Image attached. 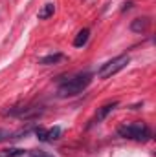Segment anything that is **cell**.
I'll return each instance as SVG.
<instances>
[{
    "label": "cell",
    "instance_id": "13",
    "mask_svg": "<svg viewBox=\"0 0 156 157\" xmlns=\"http://www.w3.org/2000/svg\"><path fill=\"white\" fill-rule=\"evenodd\" d=\"M11 132L9 130H4V128H0V143H4V141H7V139H11Z\"/></svg>",
    "mask_w": 156,
    "mask_h": 157
},
{
    "label": "cell",
    "instance_id": "1",
    "mask_svg": "<svg viewBox=\"0 0 156 157\" xmlns=\"http://www.w3.org/2000/svg\"><path fill=\"white\" fill-rule=\"evenodd\" d=\"M90 82H92V73H88V71L77 73L72 78L64 80L59 86L57 93H59V97H74V95H79L81 91H84L90 86Z\"/></svg>",
    "mask_w": 156,
    "mask_h": 157
},
{
    "label": "cell",
    "instance_id": "9",
    "mask_svg": "<svg viewBox=\"0 0 156 157\" xmlns=\"http://www.w3.org/2000/svg\"><path fill=\"white\" fill-rule=\"evenodd\" d=\"M53 11H55V6H53L51 2H48V4L42 6V9L39 11L37 18H39V20H46V18H50V17L53 15Z\"/></svg>",
    "mask_w": 156,
    "mask_h": 157
},
{
    "label": "cell",
    "instance_id": "4",
    "mask_svg": "<svg viewBox=\"0 0 156 157\" xmlns=\"http://www.w3.org/2000/svg\"><path fill=\"white\" fill-rule=\"evenodd\" d=\"M117 101H114V102H109V104H105V106H101L99 110H97V113H96V117H94V121H92V124H96V122H101V121H105V119L109 117V113L114 110V108H117Z\"/></svg>",
    "mask_w": 156,
    "mask_h": 157
},
{
    "label": "cell",
    "instance_id": "11",
    "mask_svg": "<svg viewBox=\"0 0 156 157\" xmlns=\"http://www.w3.org/2000/svg\"><path fill=\"white\" fill-rule=\"evenodd\" d=\"M28 155L30 157H55L51 154H48V152H42V150H31V152H28Z\"/></svg>",
    "mask_w": 156,
    "mask_h": 157
},
{
    "label": "cell",
    "instance_id": "10",
    "mask_svg": "<svg viewBox=\"0 0 156 157\" xmlns=\"http://www.w3.org/2000/svg\"><path fill=\"white\" fill-rule=\"evenodd\" d=\"M61 126H53V128H50L48 132H46V141H57L59 137H61Z\"/></svg>",
    "mask_w": 156,
    "mask_h": 157
},
{
    "label": "cell",
    "instance_id": "6",
    "mask_svg": "<svg viewBox=\"0 0 156 157\" xmlns=\"http://www.w3.org/2000/svg\"><path fill=\"white\" fill-rule=\"evenodd\" d=\"M63 59H64V55H63V53H51V55H46V57L39 59V64H42V66H51V64L61 62Z\"/></svg>",
    "mask_w": 156,
    "mask_h": 157
},
{
    "label": "cell",
    "instance_id": "12",
    "mask_svg": "<svg viewBox=\"0 0 156 157\" xmlns=\"http://www.w3.org/2000/svg\"><path fill=\"white\" fill-rule=\"evenodd\" d=\"M46 132H48V130L42 128V126H37V128H35V135H37L39 141H46Z\"/></svg>",
    "mask_w": 156,
    "mask_h": 157
},
{
    "label": "cell",
    "instance_id": "7",
    "mask_svg": "<svg viewBox=\"0 0 156 157\" xmlns=\"http://www.w3.org/2000/svg\"><path fill=\"white\" fill-rule=\"evenodd\" d=\"M88 39H90V29L88 28H83L77 35H76V39H74V46L76 48H83L88 42Z\"/></svg>",
    "mask_w": 156,
    "mask_h": 157
},
{
    "label": "cell",
    "instance_id": "3",
    "mask_svg": "<svg viewBox=\"0 0 156 157\" xmlns=\"http://www.w3.org/2000/svg\"><path fill=\"white\" fill-rule=\"evenodd\" d=\"M127 64H129V57H127V55H119V57L112 59V60H109L107 64H103V66L99 68L97 77H99V78L112 77V75H116L117 71H121Z\"/></svg>",
    "mask_w": 156,
    "mask_h": 157
},
{
    "label": "cell",
    "instance_id": "2",
    "mask_svg": "<svg viewBox=\"0 0 156 157\" xmlns=\"http://www.w3.org/2000/svg\"><path fill=\"white\" fill-rule=\"evenodd\" d=\"M117 135L123 139H132V141H149L153 137V132L147 124L143 122H136V124H123L117 128Z\"/></svg>",
    "mask_w": 156,
    "mask_h": 157
},
{
    "label": "cell",
    "instance_id": "8",
    "mask_svg": "<svg viewBox=\"0 0 156 157\" xmlns=\"http://www.w3.org/2000/svg\"><path fill=\"white\" fill-rule=\"evenodd\" d=\"M26 154L28 152L24 148H4V150H0V157H22Z\"/></svg>",
    "mask_w": 156,
    "mask_h": 157
},
{
    "label": "cell",
    "instance_id": "5",
    "mask_svg": "<svg viewBox=\"0 0 156 157\" xmlns=\"http://www.w3.org/2000/svg\"><path fill=\"white\" fill-rule=\"evenodd\" d=\"M151 26V18L149 17H142V18H136L130 22V31L134 33H145Z\"/></svg>",
    "mask_w": 156,
    "mask_h": 157
}]
</instances>
